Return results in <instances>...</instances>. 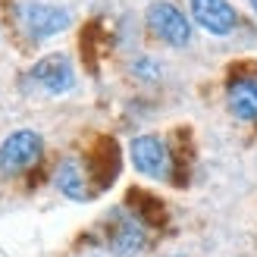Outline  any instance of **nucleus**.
I'll use <instances>...</instances> for the list:
<instances>
[{
    "mask_svg": "<svg viewBox=\"0 0 257 257\" xmlns=\"http://www.w3.org/2000/svg\"><path fill=\"white\" fill-rule=\"evenodd\" d=\"M44 154V141L38 132L32 128H19V132L7 135V141L0 145V170L16 176V173H25L29 166H35Z\"/></svg>",
    "mask_w": 257,
    "mask_h": 257,
    "instance_id": "obj_1",
    "label": "nucleus"
},
{
    "mask_svg": "<svg viewBox=\"0 0 257 257\" xmlns=\"http://www.w3.org/2000/svg\"><path fill=\"white\" fill-rule=\"evenodd\" d=\"M148 29L157 41L170 47H185L191 41V25L185 19V13L176 10L173 4H163V0L148 7Z\"/></svg>",
    "mask_w": 257,
    "mask_h": 257,
    "instance_id": "obj_2",
    "label": "nucleus"
},
{
    "mask_svg": "<svg viewBox=\"0 0 257 257\" xmlns=\"http://www.w3.org/2000/svg\"><path fill=\"white\" fill-rule=\"evenodd\" d=\"M16 16H19L22 32L29 38H35V41L60 35L63 29H69V22H72V16L63 7H50V4H22Z\"/></svg>",
    "mask_w": 257,
    "mask_h": 257,
    "instance_id": "obj_3",
    "label": "nucleus"
},
{
    "mask_svg": "<svg viewBox=\"0 0 257 257\" xmlns=\"http://www.w3.org/2000/svg\"><path fill=\"white\" fill-rule=\"evenodd\" d=\"M132 163L138 173H145L148 179H170L173 176V154L166 148V141L157 135H138L132 141Z\"/></svg>",
    "mask_w": 257,
    "mask_h": 257,
    "instance_id": "obj_4",
    "label": "nucleus"
},
{
    "mask_svg": "<svg viewBox=\"0 0 257 257\" xmlns=\"http://www.w3.org/2000/svg\"><path fill=\"white\" fill-rule=\"evenodd\" d=\"M29 79L41 88V91H47V94H66L69 88L75 85L69 60L60 57V54H50L44 60H38L35 66L29 69Z\"/></svg>",
    "mask_w": 257,
    "mask_h": 257,
    "instance_id": "obj_5",
    "label": "nucleus"
},
{
    "mask_svg": "<svg viewBox=\"0 0 257 257\" xmlns=\"http://www.w3.org/2000/svg\"><path fill=\"white\" fill-rule=\"evenodd\" d=\"M191 16L198 19L201 29L210 35H229L238 25V13L232 10L229 0H191Z\"/></svg>",
    "mask_w": 257,
    "mask_h": 257,
    "instance_id": "obj_6",
    "label": "nucleus"
},
{
    "mask_svg": "<svg viewBox=\"0 0 257 257\" xmlns=\"http://www.w3.org/2000/svg\"><path fill=\"white\" fill-rule=\"evenodd\" d=\"M110 248L116 254H135L145 248V226L128 213L110 216Z\"/></svg>",
    "mask_w": 257,
    "mask_h": 257,
    "instance_id": "obj_7",
    "label": "nucleus"
},
{
    "mask_svg": "<svg viewBox=\"0 0 257 257\" xmlns=\"http://www.w3.org/2000/svg\"><path fill=\"white\" fill-rule=\"evenodd\" d=\"M226 100L238 119H257V79H251V75L235 79L226 91Z\"/></svg>",
    "mask_w": 257,
    "mask_h": 257,
    "instance_id": "obj_8",
    "label": "nucleus"
},
{
    "mask_svg": "<svg viewBox=\"0 0 257 257\" xmlns=\"http://www.w3.org/2000/svg\"><path fill=\"white\" fill-rule=\"evenodd\" d=\"M57 188L63 191L66 198L72 201H85L91 191H88V182H85V173H82V166L79 160H63L60 163V170H57Z\"/></svg>",
    "mask_w": 257,
    "mask_h": 257,
    "instance_id": "obj_9",
    "label": "nucleus"
},
{
    "mask_svg": "<svg viewBox=\"0 0 257 257\" xmlns=\"http://www.w3.org/2000/svg\"><path fill=\"white\" fill-rule=\"evenodd\" d=\"M251 7H254V10H257V0H251Z\"/></svg>",
    "mask_w": 257,
    "mask_h": 257,
    "instance_id": "obj_10",
    "label": "nucleus"
}]
</instances>
